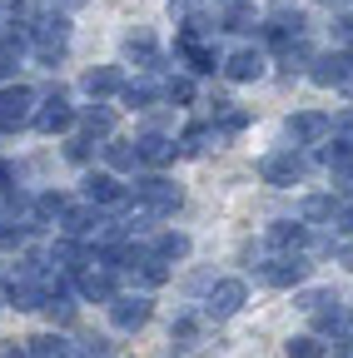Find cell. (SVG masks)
<instances>
[{"label":"cell","mask_w":353,"mask_h":358,"mask_svg":"<svg viewBox=\"0 0 353 358\" xmlns=\"http://www.w3.org/2000/svg\"><path fill=\"white\" fill-rule=\"evenodd\" d=\"M303 274H308V259L298 249H274V259L259 264V284H269V289H294V284H303Z\"/></svg>","instance_id":"obj_1"},{"label":"cell","mask_w":353,"mask_h":358,"mask_svg":"<svg viewBox=\"0 0 353 358\" xmlns=\"http://www.w3.org/2000/svg\"><path fill=\"white\" fill-rule=\"evenodd\" d=\"M129 199L145 204L150 219H164V214L180 209V189H174L169 179H135V185H129Z\"/></svg>","instance_id":"obj_2"},{"label":"cell","mask_w":353,"mask_h":358,"mask_svg":"<svg viewBox=\"0 0 353 358\" xmlns=\"http://www.w3.org/2000/svg\"><path fill=\"white\" fill-rule=\"evenodd\" d=\"M75 294L90 299V303H110V299H115V268L85 259V264L75 268Z\"/></svg>","instance_id":"obj_3"},{"label":"cell","mask_w":353,"mask_h":358,"mask_svg":"<svg viewBox=\"0 0 353 358\" xmlns=\"http://www.w3.org/2000/svg\"><path fill=\"white\" fill-rule=\"evenodd\" d=\"M30 124H35L40 134H65V129L75 124V115H70V95H65V90H50V95L40 100V110L30 115Z\"/></svg>","instance_id":"obj_4"},{"label":"cell","mask_w":353,"mask_h":358,"mask_svg":"<svg viewBox=\"0 0 353 358\" xmlns=\"http://www.w3.org/2000/svg\"><path fill=\"white\" fill-rule=\"evenodd\" d=\"M150 294H115L110 299V324L115 329H124V334H135V329H145L150 324Z\"/></svg>","instance_id":"obj_5"},{"label":"cell","mask_w":353,"mask_h":358,"mask_svg":"<svg viewBox=\"0 0 353 358\" xmlns=\"http://www.w3.org/2000/svg\"><path fill=\"white\" fill-rule=\"evenodd\" d=\"M30 110H35V95L25 85H6V90H0V129L30 124Z\"/></svg>","instance_id":"obj_6"},{"label":"cell","mask_w":353,"mask_h":358,"mask_svg":"<svg viewBox=\"0 0 353 358\" xmlns=\"http://www.w3.org/2000/svg\"><path fill=\"white\" fill-rule=\"evenodd\" d=\"M80 189H85V199H90L95 209H115V204H124V199H129V189L120 185L115 174H105V169H100V174L90 169V174H85V185H80Z\"/></svg>","instance_id":"obj_7"},{"label":"cell","mask_w":353,"mask_h":358,"mask_svg":"<svg viewBox=\"0 0 353 358\" xmlns=\"http://www.w3.org/2000/svg\"><path fill=\"white\" fill-rule=\"evenodd\" d=\"M259 174L264 179H269V185H298V179H303V159L294 155V150H274V155H264L259 159Z\"/></svg>","instance_id":"obj_8"},{"label":"cell","mask_w":353,"mask_h":358,"mask_svg":"<svg viewBox=\"0 0 353 358\" xmlns=\"http://www.w3.org/2000/svg\"><path fill=\"white\" fill-rule=\"evenodd\" d=\"M244 299H249L244 279H219L209 289V313H214V319H234V313L244 308Z\"/></svg>","instance_id":"obj_9"},{"label":"cell","mask_w":353,"mask_h":358,"mask_svg":"<svg viewBox=\"0 0 353 358\" xmlns=\"http://www.w3.org/2000/svg\"><path fill=\"white\" fill-rule=\"evenodd\" d=\"M348 70H353V60H348L343 50H329V55H314V60H308V80L324 85V90H338Z\"/></svg>","instance_id":"obj_10"},{"label":"cell","mask_w":353,"mask_h":358,"mask_svg":"<svg viewBox=\"0 0 353 358\" xmlns=\"http://www.w3.org/2000/svg\"><path fill=\"white\" fill-rule=\"evenodd\" d=\"M135 150H140V164H154V169L180 155V145H174L169 134H159V129H145L140 140H135Z\"/></svg>","instance_id":"obj_11"},{"label":"cell","mask_w":353,"mask_h":358,"mask_svg":"<svg viewBox=\"0 0 353 358\" xmlns=\"http://www.w3.org/2000/svg\"><path fill=\"white\" fill-rule=\"evenodd\" d=\"M120 85H124V75L115 70V65H95V70H85L80 75V90L90 100H105V95H120Z\"/></svg>","instance_id":"obj_12"},{"label":"cell","mask_w":353,"mask_h":358,"mask_svg":"<svg viewBox=\"0 0 353 358\" xmlns=\"http://www.w3.org/2000/svg\"><path fill=\"white\" fill-rule=\"evenodd\" d=\"M329 129H333V120H329L324 110H303V115H294V120H289V134H294V140H303V145L324 140Z\"/></svg>","instance_id":"obj_13"},{"label":"cell","mask_w":353,"mask_h":358,"mask_svg":"<svg viewBox=\"0 0 353 358\" xmlns=\"http://www.w3.org/2000/svg\"><path fill=\"white\" fill-rule=\"evenodd\" d=\"M75 120H80V134H90V140H110V134H115V110H105V105L80 110Z\"/></svg>","instance_id":"obj_14"},{"label":"cell","mask_w":353,"mask_h":358,"mask_svg":"<svg viewBox=\"0 0 353 358\" xmlns=\"http://www.w3.org/2000/svg\"><path fill=\"white\" fill-rule=\"evenodd\" d=\"M269 249H303L308 244V229H303V219L294 224V219H279V224H269Z\"/></svg>","instance_id":"obj_15"},{"label":"cell","mask_w":353,"mask_h":358,"mask_svg":"<svg viewBox=\"0 0 353 358\" xmlns=\"http://www.w3.org/2000/svg\"><path fill=\"white\" fill-rule=\"evenodd\" d=\"M224 75L239 80V85H244V80H259V75H264V55H259V50H234V55L224 60Z\"/></svg>","instance_id":"obj_16"},{"label":"cell","mask_w":353,"mask_h":358,"mask_svg":"<svg viewBox=\"0 0 353 358\" xmlns=\"http://www.w3.org/2000/svg\"><path fill=\"white\" fill-rule=\"evenodd\" d=\"M95 224H100V219H95V204H90V199H85L80 209H65V214H60V229L75 234V239H90Z\"/></svg>","instance_id":"obj_17"},{"label":"cell","mask_w":353,"mask_h":358,"mask_svg":"<svg viewBox=\"0 0 353 358\" xmlns=\"http://www.w3.org/2000/svg\"><path fill=\"white\" fill-rule=\"evenodd\" d=\"M124 55L135 60L140 70H150V65L159 60V50H154V35H150V30H135V35H124Z\"/></svg>","instance_id":"obj_18"},{"label":"cell","mask_w":353,"mask_h":358,"mask_svg":"<svg viewBox=\"0 0 353 358\" xmlns=\"http://www.w3.org/2000/svg\"><path fill=\"white\" fill-rule=\"evenodd\" d=\"M105 164H110L115 174H129V169L140 164V150H135V145H124V140H115V134H110V140H105Z\"/></svg>","instance_id":"obj_19"},{"label":"cell","mask_w":353,"mask_h":358,"mask_svg":"<svg viewBox=\"0 0 353 358\" xmlns=\"http://www.w3.org/2000/svg\"><path fill=\"white\" fill-rule=\"evenodd\" d=\"M333 194H303V204H298V219L303 224H324V219H333Z\"/></svg>","instance_id":"obj_20"},{"label":"cell","mask_w":353,"mask_h":358,"mask_svg":"<svg viewBox=\"0 0 353 358\" xmlns=\"http://www.w3.org/2000/svg\"><path fill=\"white\" fill-rule=\"evenodd\" d=\"M314 319H319V334H329V338H338V343H348L343 334H348V313L338 308V303H329V308H319L314 313Z\"/></svg>","instance_id":"obj_21"},{"label":"cell","mask_w":353,"mask_h":358,"mask_svg":"<svg viewBox=\"0 0 353 358\" xmlns=\"http://www.w3.org/2000/svg\"><path fill=\"white\" fill-rule=\"evenodd\" d=\"M140 279H145V289H159L164 279H169V259H159V254H140Z\"/></svg>","instance_id":"obj_22"},{"label":"cell","mask_w":353,"mask_h":358,"mask_svg":"<svg viewBox=\"0 0 353 358\" xmlns=\"http://www.w3.org/2000/svg\"><path fill=\"white\" fill-rule=\"evenodd\" d=\"M25 353H35V358H65L70 343H65L60 334H35V338L25 343Z\"/></svg>","instance_id":"obj_23"},{"label":"cell","mask_w":353,"mask_h":358,"mask_svg":"<svg viewBox=\"0 0 353 358\" xmlns=\"http://www.w3.org/2000/svg\"><path fill=\"white\" fill-rule=\"evenodd\" d=\"M40 313H45L50 324H75V303L65 294H45V308H40Z\"/></svg>","instance_id":"obj_24"},{"label":"cell","mask_w":353,"mask_h":358,"mask_svg":"<svg viewBox=\"0 0 353 358\" xmlns=\"http://www.w3.org/2000/svg\"><path fill=\"white\" fill-rule=\"evenodd\" d=\"M224 30H234V35L259 30V25H254V10H249V6H239V0H229V10H224Z\"/></svg>","instance_id":"obj_25"},{"label":"cell","mask_w":353,"mask_h":358,"mask_svg":"<svg viewBox=\"0 0 353 358\" xmlns=\"http://www.w3.org/2000/svg\"><path fill=\"white\" fill-rule=\"evenodd\" d=\"M70 204H65V194H40L35 199V224H50V219H60Z\"/></svg>","instance_id":"obj_26"},{"label":"cell","mask_w":353,"mask_h":358,"mask_svg":"<svg viewBox=\"0 0 353 358\" xmlns=\"http://www.w3.org/2000/svg\"><path fill=\"white\" fill-rule=\"evenodd\" d=\"M164 100L189 105V100H194V80H189V75H169V80H164Z\"/></svg>","instance_id":"obj_27"},{"label":"cell","mask_w":353,"mask_h":358,"mask_svg":"<svg viewBox=\"0 0 353 358\" xmlns=\"http://www.w3.org/2000/svg\"><path fill=\"white\" fill-rule=\"evenodd\" d=\"M120 95H124L129 110H150L154 105V85H145V80L140 85H120Z\"/></svg>","instance_id":"obj_28"},{"label":"cell","mask_w":353,"mask_h":358,"mask_svg":"<svg viewBox=\"0 0 353 358\" xmlns=\"http://www.w3.org/2000/svg\"><path fill=\"white\" fill-rule=\"evenodd\" d=\"M154 254L174 264V259H185V254H189V239H185V234H159V239H154Z\"/></svg>","instance_id":"obj_29"},{"label":"cell","mask_w":353,"mask_h":358,"mask_svg":"<svg viewBox=\"0 0 353 358\" xmlns=\"http://www.w3.org/2000/svg\"><path fill=\"white\" fill-rule=\"evenodd\" d=\"M209 145H214V134H209L204 124H194V129H185V134H180V150H185V155H204Z\"/></svg>","instance_id":"obj_30"},{"label":"cell","mask_w":353,"mask_h":358,"mask_svg":"<svg viewBox=\"0 0 353 358\" xmlns=\"http://www.w3.org/2000/svg\"><path fill=\"white\" fill-rule=\"evenodd\" d=\"M319 353H329L319 338H289V358H319Z\"/></svg>","instance_id":"obj_31"},{"label":"cell","mask_w":353,"mask_h":358,"mask_svg":"<svg viewBox=\"0 0 353 358\" xmlns=\"http://www.w3.org/2000/svg\"><path fill=\"white\" fill-rule=\"evenodd\" d=\"M329 303H338L329 289H314V294H303V299H298V308H303V313H319V308H329Z\"/></svg>","instance_id":"obj_32"},{"label":"cell","mask_w":353,"mask_h":358,"mask_svg":"<svg viewBox=\"0 0 353 358\" xmlns=\"http://www.w3.org/2000/svg\"><path fill=\"white\" fill-rule=\"evenodd\" d=\"M65 159H75V164H85V159H90V134L70 140V145H65Z\"/></svg>","instance_id":"obj_33"},{"label":"cell","mask_w":353,"mask_h":358,"mask_svg":"<svg viewBox=\"0 0 353 358\" xmlns=\"http://www.w3.org/2000/svg\"><path fill=\"white\" fill-rule=\"evenodd\" d=\"M333 224H338L343 234H353V204H338V209H333Z\"/></svg>","instance_id":"obj_34"},{"label":"cell","mask_w":353,"mask_h":358,"mask_svg":"<svg viewBox=\"0 0 353 358\" xmlns=\"http://www.w3.org/2000/svg\"><path fill=\"white\" fill-rule=\"evenodd\" d=\"M333 134H343V140H353V110H348V115H338V124H333Z\"/></svg>","instance_id":"obj_35"},{"label":"cell","mask_w":353,"mask_h":358,"mask_svg":"<svg viewBox=\"0 0 353 358\" xmlns=\"http://www.w3.org/2000/svg\"><path fill=\"white\" fill-rule=\"evenodd\" d=\"M338 90H343V95H348V100H353V70H348V75H343V85H338Z\"/></svg>","instance_id":"obj_36"},{"label":"cell","mask_w":353,"mask_h":358,"mask_svg":"<svg viewBox=\"0 0 353 358\" xmlns=\"http://www.w3.org/2000/svg\"><path fill=\"white\" fill-rule=\"evenodd\" d=\"M338 259H343V268H353V249H343V254H338Z\"/></svg>","instance_id":"obj_37"},{"label":"cell","mask_w":353,"mask_h":358,"mask_svg":"<svg viewBox=\"0 0 353 358\" xmlns=\"http://www.w3.org/2000/svg\"><path fill=\"white\" fill-rule=\"evenodd\" d=\"M60 6H65V10H80V6H85V0H60Z\"/></svg>","instance_id":"obj_38"},{"label":"cell","mask_w":353,"mask_h":358,"mask_svg":"<svg viewBox=\"0 0 353 358\" xmlns=\"http://www.w3.org/2000/svg\"><path fill=\"white\" fill-rule=\"evenodd\" d=\"M324 6H343V0H324Z\"/></svg>","instance_id":"obj_39"},{"label":"cell","mask_w":353,"mask_h":358,"mask_svg":"<svg viewBox=\"0 0 353 358\" xmlns=\"http://www.w3.org/2000/svg\"><path fill=\"white\" fill-rule=\"evenodd\" d=\"M348 60H353V50H348Z\"/></svg>","instance_id":"obj_40"}]
</instances>
